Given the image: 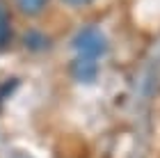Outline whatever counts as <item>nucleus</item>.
<instances>
[{
    "mask_svg": "<svg viewBox=\"0 0 160 158\" xmlns=\"http://www.w3.org/2000/svg\"><path fill=\"white\" fill-rule=\"evenodd\" d=\"M73 48H76V53L80 57H89V60L98 62V57L108 51V39L96 25H85L82 30L76 34Z\"/></svg>",
    "mask_w": 160,
    "mask_h": 158,
    "instance_id": "nucleus-1",
    "label": "nucleus"
},
{
    "mask_svg": "<svg viewBox=\"0 0 160 158\" xmlns=\"http://www.w3.org/2000/svg\"><path fill=\"white\" fill-rule=\"evenodd\" d=\"M96 74H98V67H96V60H89V57H80L76 55V60L71 62V76L80 83H92L96 80Z\"/></svg>",
    "mask_w": 160,
    "mask_h": 158,
    "instance_id": "nucleus-2",
    "label": "nucleus"
},
{
    "mask_svg": "<svg viewBox=\"0 0 160 158\" xmlns=\"http://www.w3.org/2000/svg\"><path fill=\"white\" fill-rule=\"evenodd\" d=\"M12 41V21H9V9L5 0H0V51L9 46Z\"/></svg>",
    "mask_w": 160,
    "mask_h": 158,
    "instance_id": "nucleus-3",
    "label": "nucleus"
},
{
    "mask_svg": "<svg viewBox=\"0 0 160 158\" xmlns=\"http://www.w3.org/2000/svg\"><path fill=\"white\" fill-rule=\"evenodd\" d=\"M14 3H16V7L25 16H37V14H41L46 9V5L50 0H14Z\"/></svg>",
    "mask_w": 160,
    "mask_h": 158,
    "instance_id": "nucleus-4",
    "label": "nucleus"
},
{
    "mask_svg": "<svg viewBox=\"0 0 160 158\" xmlns=\"http://www.w3.org/2000/svg\"><path fill=\"white\" fill-rule=\"evenodd\" d=\"M23 41H25V46L30 48V51H43V48L48 46V39H46V34H41V32H34V30H30L23 37Z\"/></svg>",
    "mask_w": 160,
    "mask_h": 158,
    "instance_id": "nucleus-5",
    "label": "nucleus"
},
{
    "mask_svg": "<svg viewBox=\"0 0 160 158\" xmlns=\"http://www.w3.org/2000/svg\"><path fill=\"white\" fill-rule=\"evenodd\" d=\"M67 5H71V7H82V5H89L92 0H64Z\"/></svg>",
    "mask_w": 160,
    "mask_h": 158,
    "instance_id": "nucleus-6",
    "label": "nucleus"
}]
</instances>
